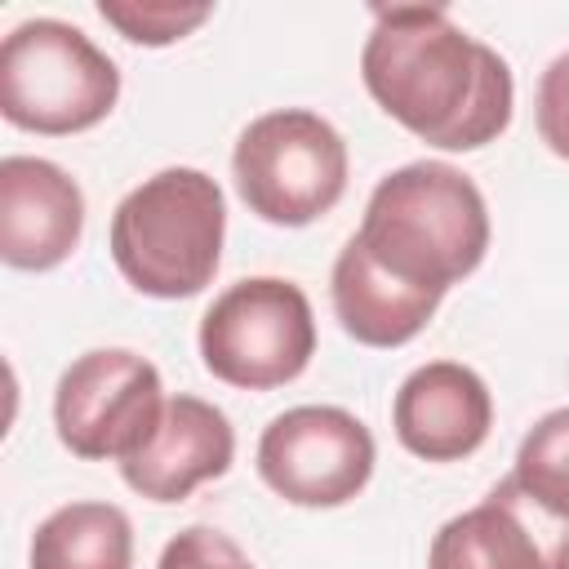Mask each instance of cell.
<instances>
[{"label": "cell", "mask_w": 569, "mask_h": 569, "mask_svg": "<svg viewBox=\"0 0 569 569\" xmlns=\"http://www.w3.org/2000/svg\"><path fill=\"white\" fill-rule=\"evenodd\" d=\"M369 98L440 151H476L511 124L516 84L498 49L436 4H378L360 49Z\"/></svg>", "instance_id": "cell-1"}, {"label": "cell", "mask_w": 569, "mask_h": 569, "mask_svg": "<svg viewBox=\"0 0 569 569\" xmlns=\"http://www.w3.org/2000/svg\"><path fill=\"white\" fill-rule=\"evenodd\" d=\"M356 240L400 284L445 293L480 267L489 249V209L462 169L413 160L373 187Z\"/></svg>", "instance_id": "cell-2"}, {"label": "cell", "mask_w": 569, "mask_h": 569, "mask_svg": "<svg viewBox=\"0 0 569 569\" xmlns=\"http://www.w3.org/2000/svg\"><path fill=\"white\" fill-rule=\"evenodd\" d=\"M222 187L187 164L151 173L111 213V258L120 276L151 298L200 293L222 262Z\"/></svg>", "instance_id": "cell-3"}, {"label": "cell", "mask_w": 569, "mask_h": 569, "mask_svg": "<svg viewBox=\"0 0 569 569\" xmlns=\"http://www.w3.org/2000/svg\"><path fill=\"white\" fill-rule=\"evenodd\" d=\"M116 62L62 18H27L0 44V111L31 133H80L111 116Z\"/></svg>", "instance_id": "cell-4"}, {"label": "cell", "mask_w": 569, "mask_h": 569, "mask_svg": "<svg viewBox=\"0 0 569 569\" xmlns=\"http://www.w3.org/2000/svg\"><path fill=\"white\" fill-rule=\"evenodd\" d=\"M231 173L249 213L276 227H307L347 191V142L325 116L280 107L244 124Z\"/></svg>", "instance_id": "cell-5"}, {"label": "cell", "mask_w": 569, "mask_h": 569, "mask_svg": "<svg viewBox=\"0 0 569 569\" xmlns=\"http://www.w3.org/2000/svg\"><path fill=\"white\" fill-rule=\"evenodd\" d=\"M316 356V316L307 293L280 276L236 280L200 320V360L213 378L244 391L293 382Z\"/></svg>", "instance_id": "cell-6"}, {"label": "cell", "mask_w": 569, "mask_h": 569, "mask_svg": "<svg viewBox=\"0 0 569 569\" xmlns=\"http://www.w3.org/2000/svg\"><path fill=\"white\" fill-rule=\"evenodd\" d=\"M160 369L124 347H98L76 356L53 391L58 440L76 458H133L164 418Z\"/></svg>", "instance_id": "cell-7"}, {"label": "cell", "mask_w": 569, "mask_h": 569, "mask_svg": "<svg viewBox=\"0 0 569 569\" xmlns=\"http://www.w3.org/2000/svg\"><path fill=\"white\" fill-rule=\"evenodd\" d=\"M258 476L293 507H342L373 476V436L338 405L284 409L258 440Z\"/></svg>", "instance_id": "cell-8"}, {"label": "cell", "mask_w": 569, "mask_h": 569, "mask_svg": "<svg viewBox=\"0 0 569 569\" xmlns=\"http://www.w3.org/2000/svg\"><path fill=\"white\" fill-rule=\"evenodd\" d=\"M427 569H569V525L538 511L502 476L485 502L436 529Z\"/></svg>", "instance_id": "cell-9"}, {"label": "cell", "mask_w": 569, "mask_h": 569, "mask_svg": "<svg viewBox=\"0 0 569 569\" xmlns=\"http://www.w3.org/2000/svg\"><path fill=\"white\" fill-rule=\"evenodd\" d=\"M84 231V191L40 156L0 160V258L18 271H49L71 258Z\"/></svg>", "instance_id": "cell-10"}, {"label": "cell", "mask_w": 569, "mask_h": 569, "mask_svg": "<svg viewBox=\"0 0 569 569\" xmlns=\"http://www.w3.org/2000/svg\"><path fill=\"white\" fill-rule=\"evenodd\" d=\"M396 440L427 462H458L476 453L493 427V396L485 378L458 360L418 365L391 400Z\"/></svg>", "instance_id": "cell-11"}, {"label": "cell", "mask_w": 569, "mask_h": 569, "mask_svg": "<svg viewBox=\"0 0 569 569\" xmlns=\"http://www.w3.org/2000/svg\"><path fill=\"white\" fill-rule=\"evenodd\" d=\"M236 458V431L227 413L200 396H169L156 436L120 462V476L133 493L151 502H182L196 485L218 480Z\"/></svg>", "instance_id": "cell-12"}, {"label": "cell", "mask_w": 569, "mask_h": 569, "mask_svg": "<svg viewBox=\"0 0 569 569\" xmlns=\"http://www.w3.org/2000/svg\"><path fill=\"white\" fill-rule=\"evenodd\" d=\"M329 293H333L338 325L365 347H405L409 338H418L427 329V320L436 316V307L445 298V293L413 289V284H400L396 276H387L365 253V244L356 236L333 258Z\"/></svg>", "instance_id": "cell-13"}, {"label": "cell", "mask_w": 569, "mask_h": 569, "mask_svg": "<svg viewBox=\"0 0 569 569\" xmlns=\"http://www.w3.org/2000/svg\"><path fill=\"white\" fill-rule=\"evenodd\" d=\"M31 569H133V525L116 502H67L36 525Z\"/></svg>", "instance_id": "cell-14"}, {"label": "cell", "mask_w": 569, "mask_h": 569, "mask_svg": "<svg viewBox=\"0 0 569 569\" xmlns=\"http://www.w3.org/2000/svg\"><path fill=\"white\" fill-rule=\"evenodd\" d=\"M511 480L538 511L569 525V409H551L525 431Z\"/></svg>", "instance_id": "cell-15"}, {"label": "cell", "mask_w": 569, "mask_h": 569, "mask_svg": "<svg viewBox=\"0 0 569 569\" xmlns=\"http://www.w3.org/2000/svg\"><path fill=\"white\" fill-rule=\"evenodd\" d=\"M98 13L133 44H173L196 31L213 9L209 4H142V0H102Z\"/></svg>", "instance_id": "cell-16"}, {"label": "cell", "mask_w": 569, "mask_h": 569, "mask_svg": "<svg viewBox=\"0 0 569 569\" xmlns=\"http://www.w3.org/2000/svg\"><path fill=\"white\" fill-rule=\"evenodd\" d=\"M156 569H253V565L222 529L191 525V529H182L164 542Z\"/></svg>", "instance_id": "cell-17"}, {"label": "cell", "mask_w": 569, "mask_h": 569, "mask_svg": "<svg viewBox=\"0 0 569 569\" xmlns=\"http://www.w3.org/2000/svg\"><path fill=\"white\" fill-rule=\"evenodd\" d=\"M538 133L560 160H569V49L551 58L538 80Z\"/></svg>", "instance_id": "cell-18"}]
</instances>
